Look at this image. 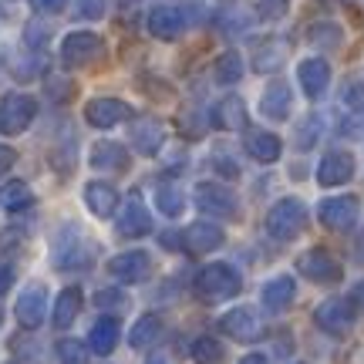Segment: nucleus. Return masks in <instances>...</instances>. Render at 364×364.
Masks as SVG:
<instances>
[{
  "instance_id": "nucleus-30",
  "label": "nucleus",
  "mask_w": 364,
  "mask_h": 364,
  "mask_svg": "<svg viewBox=\"0 0 364 364\" xmlns=\"http://www.w3.org/2000/svg\"><path fill=\"white\" fill-rule=\"evenodd\" d=\"M34 203V193L27 189V182H7L4 189H0V206L7 209V213H21V209H27Z\"/></svg>"
},
{
  "instance_id": "nucleus-3",
  "label": "nucleus",
  "mask_w": 364,
  "mask_h": 364,
  "mask_svg": "<svg viewBox=\"0 0 364 364\" xmlns=\"http://www.w3.org/2000/svg\"><path fill=\"white\" fill-rule=\"evenodd\" d=\"M196 206L206 216H220V220H236L240 216V199L233 189H226L220 182H199L196 186Z\"/></svg>"
},
{
  "instance_id": "nucleus-48",
  "label": "nucleus",
  "mask_w": 364,
  "mask_h": 364,
  "mask_svg": "<svg viewBox=\"0 0 364 364\" xmlns=\"http://www.w3.org/2000/svg\"><path fill=\"white\" fill-rule=\"evenodd\" d=\"M118 4H132V0H118Z\"/></svg>"
},
{
  "instance_id": "nucleus-12",
  "label": "nucleus",
  "mask_w": 364,
  "mask_h": 364,
  "mask_svg": "<svg viewBox=\"0 0 364 364\" xmlns=\"http://www.w3.org/2000/svg\"><path fill=\"white\" fill-rule=\"evenodd\" d=\"M132 115H135L132 105L122 102V98H95V102L85 105V118L95 129H115L118 122H129Z\"/></svg>"
},
{
  "instance_id": "nucleus-49",
  "label": "nucleus",
  "mask_w": 364,
  "mask_h": 364,
  "mask_svg": "<svg viewBox=\"0 0 364 364\" xmlns=\"http://www.w3.org/2000/svg\"><path fill=\"white\" fill-rule=\"evenodd\" d=\"M0 321H4V311H0Z\"/></svg>"
},
{
  "instance_id": "nucleus-28",
  "label": "nucleus",
  "mask_w": 364,
  "mask_h": 364,
  "mask_svg": "<svg viewBox=\"0 0 364 364\" xmlns=\"http://www.w3.org/2000/svg\"><path fill=\"white\" fill-rule=\"evenodd\" d=\"M287 61V41H263L257 44V51H253V68L257 71H277V68Z\"/></svg>"
},
{
  "instance_id": "nucleus-14",
  "label": "nucleus",
  "mask_w": 364,
  "mask_h": 364,
  "mask_svg": "<svg viewBox=\"0 0 364 364\" xmlns=\"http://www.w3.org/2000/svg\"><path fill=\"white\" fill-rule=\"evenodd\" d=\"M145 233H152V216H149V209H145V203L139 196H129L122 213H118V236L139 240Z\"/></svg>"
},
{
  "instance_id": "nucleus-25",
  "label": "nucleus",
  "mask_w": 364,
  "mask_h": 364,
  "mask_svg": "<svg viewBox=\"0 0 364 364\" xmlns=\"http://www.w3.org/2000/svg\"><path fill=\"white\" fill-rule=\"evenodd\" d=\"M247 152L257 162H263V166H270V162H277L280 159V152H284V145H280V139L273 135V132H263V129H250L247 132Z\"/></svg>"
},
{
  "instance_id": "nucleus-33",
  "label": "nucleus",
  "mask_w": 364,
  "mask_h": 364,
  "mask_svg": "<svg viewBox=\"0 0 364 364\" xmlns=\"http://www.w3.org/2000/svg\"><path fill=\"white\" fill-rule=\"evenodd\" d=\"M58 364H88V348L75 338L58 341Z\"/></svg>"
},
{
  "instance_id": "nucleus-8",
  "label": "nucleus",
  "mask_w": 364,
  "mask_h": 364,
  "mask_svg": "<svg viewBox=\"0 0 364 364\" xmlns=\"http://www.w3.org/2000/svg\"><path fill=\"white\" fill-rule=\"evenodd\" d=\"M314 324L321 327L324 334H334V338H341V334H348L354 324V304L351 297H331L324 300L317 311H314Z\"/></svg>"
},
{
  "instance_id": "nucleus-36",
  "label": "nucleus",
  "mask_w": 364,
  "mask_h": 364,
  "mask_svg": "<svg viewBox=\"0 0 364 364\" xmlns=\"http://www.w3.org/2000/svg\"><path fill=\"white\" fill-rule=\"evenodd\" d=\"M220 24L226 34H240V31H247L250 24V14L247 11H240V7H233V4H226L220 14Z\"/></svg>"
},
{
  "instance_id": "nucleus-31",
  "label": "nucleus",
  "mask_w": 364,
  "mask_h": 364,
  "mask_svg": "<svg viewBox=\"0 0 364 364\" xmlns=\"http://www.w3.org/2000/svg\"><path fill=\"white\" fill-rule=\"evenodd\" d=\"M213 75L220 85H236V81L243 78V58L236 51H223L216 58V65H213Z\"/></svg>"
},
{
  "instance_id": "nucleus-16",
  "label": "nucleus",
  "mask_w": 364,
  "mask_h": 364,
  "mask_svg": "<svg viewBox=\"0 0 364 364\" xmlns=\"http://www.w3.org/2000/svg\"><path fill=\"white\" fill-rule=\"evenodd\" d=\"M108 270H112V277H115L118 284H142L145 273H149V257H145L142 250H129V253L112 257Z\"/></svg>"
},
{
  "instance_id": "nucleus-10",
  "label": "nucleus",
  "mask_w": 364,
  "mask_h": 364,
  "mask_svg": "<svg viewBox=\"0 0 364 364\" xmlns=\"http://www.w3.org/2000/svg\"><path fill=\"white\" fill-rule=\"evenodd\" d=\"M220 331L226 338L240 341V344H253V341H260V334H263L260 314L253 311V307H236V311H230L220 321Z\"/></svg>"
},
{
  "instance_id": "nucleus-34",
  "label": "nucleus",
  "mask_w": 364,
  "mask_h": 364,
  "mask_svg": "<svg viewBox=\"0 0 364 364\" xmlns=\"http://www.w3.org/2000/svg\"><path fill=\"white\" fill-rule=\"evenodd\" d=\"M156 203H159V209H162L166 216H172V220H176V216L182 213V206H186V203H182V193L176 189V186H159Z\"/></svg>"
},
{
  "instance_id": "nucleus-47",
  "label": "nucleus",
  "mask_w": 364,
  "mask_h": 364,
  "mask_svg": "<svg viewBox=\"0 0 364 364\" xmlns=\"http://www.w3.org/2000/svg\"><path fill=\"white\" fill-rule=\"evenodd\" d=\"M240 364H267V358H263V354H247Z\"/></svg>"
},
{
  "instance_id": "nucleus-23",
  "label": "nucleus",
  "mask_w": 364,
  "mask_h": 364,
  "mask_svg": "<svg viewBox=\"0 0 364 364\" xmlns=\"http://www.w3.org/2000/svg\"><path fill=\"white\" fill-rule=\"evenodd\" d=\"M162 142H166L162 122H156V118H142V122L132 125V145H135L142 156H156L159 149H162Z\"/></svg>"
},
{
  "instance_id": "nucleus-37",
  "label": "nucleus",
  "mask_w": 364,
  "mask_h": 364,
  "mask_svg": "<svg viewBox=\"0 0 364 364\" xmlns=\"http://www.w3.org/2000/svg\"><path fill=\"white\" fill-rule=\"evenodd\" d=\"M317 132H321V118L311 115L304 125L297 129V149H311L314 142H317Z\"/></svg>"
},
{
  "instance_id": "nucleus-6",
  "label": "nucleus",
  "mask_w": 364,
  "mask_h": 364,
  "mask_svg": "<svg viewBox=\"0 0 364 364\" xmlns=\"http://www.w3.org/2000/svg\"><path fill=\"white\" fill-rule=\"evenodd\" d=\"M105 54V41L91 31H75L68 34L65 44H61V65L65 68H85L91 61H98Z\"/></svg>"
},
{
  "instance_id": "nucleus-21",
  "label": "nucleus",
  "mask_w": 364,
  "mask_h": 364,
  "mask_svg": "<svg viewBox=\"0 0 364 364\" xmlns=\"http://www.w3.org/2000/svg\"><path fill=\"white\" fill-rule=\"evenodd\" d=\"M294 297H297V284H294V277H273L270 284L263 287V294H260V300H263V307L267 311H273V314H280V311H287L290 304H294Z\"/></svg>"
},
{
  "instance_id": "nucleus-26",
  "label": "nucleus",
  "mask_w": 364,
  "mask_h": 364,
  "mask_svg": "<svg viewBox=\"0 0 364 364\" xmlns=\"http://www.w3.org/2000/svg\"><path fill=\"white\" fill-rule=\"evenodd\" d=\"M88 348L98 358H108V354L118 348V321L115 317H98L91 324V334H88Z\"/></svg>"
},
{
  "instance_id": "nucleus-27",
  "label": "nucleus",
  "mask_w": 364,
  "mask_h": 364,
  "mask_svg": "<svg viewBox=\"0 0 364 364\" xmlns=\"http://www.w3.org/2000/svg\"><path fill=\"white\" fill-rule=\"evenodd\" d=\"M81 290L78 287H68V290H61V297H58V304H54V314H51V321L58 331H65V327L75 324V317L81 314Z\"/></svg>"
},
{
  "instance_id": "nucleus-38",
  "label": "nucleus",
  "mask_w": 364,
  "mask_h": 364,
  "mask_svg": "<svg viewBox=\"0 0 364 364\" xmlns=\"http://www.w3.org/2000/svg\"><path fill=\"white\" fill-rule=\"evenodd\" d=\"M98 307H112V311H125L129 307V297L125 294H118V290H102L98 297H95Z\"/></svg>"
},
{
  "instance_id": "nucleus-1",
  "label": "nucleus",
  "mask_w": 364,
  "mask_h": 364,
  "mask_svg": "<svg viewBox=\"0 0 364 364\" xmlns=\"http://www.w3.org/2000/svg\"><path fill=\"white\" fill-rule=\"evenodd\" d=\"M240 287H243V280H240V273H236L230 263H209V267H203L199 277H196V294L203 300H209V304L236 297Z\"/></svg>"
},
{
  "instance_id": "nucleus-9",
  "label": "nucleus",
  "mask_w": 364,
  "mask_h": 364,
  "mask_svg": "<svg viewBox=\"0 0 364 364\" xmlns=\"http://www.w3.org/2000/svg\"><path fill=\"white\" fill-rule=\"evenodd\" d=\"M297 270L307 277V280H314V284H341V277H344V270H341V263L327 253V250H307L304 257L297 260Z\"/></svg>"
},
{
  "instance_id": "nucleus-39",
  "label": "nucleus",
  "mask_w": 364,
  "mask_h": 364,
  "mask_svg": "<svg viewBox=\"0 0 364 364\" xmlns=\"http://www.w3.org/2000/svg\"><path fill=\"white\" fill-rule=\"evenodd\" d=\"M75 14H78V17H85V21H98V17L105 14V0H78Z\"/></svg>"
},
{
  "instance_id": "nucleus-35",
  "label": "nucleus",
  "mask_w": 364,
  "mask_h": 364,
  "mask_svg": "<svg viewBox=\"0 0 364 364\" xmlns=\"http://www.w3.org/2000/svg\"><path fill=\"white\" fill-rule=\"evenodd\" d=\"M307 41L311 44H317V48H338L341 44V27L338 24H314L311 31H307Z\"/></svg>"
},
{
  "instance_id": "nucleus-22",
  "label": "nucleus",
  "mask_w": 364,
  "mask_h": 364,
  "mask_svg": "<svg viewBox=\"0 0 364 364\" xmlns=\"http://www.w3.org/2000/svg\"><path fill=\"white\" fill-rule=\"evenodd\" d=\"M290 105H294V98H290V85H287V81H270L267 91H263V98H260L263 115L273 118V122H284V118L290 115Z\"/></svg>"
},
{
  "instance_id": "nucleus-5",
  "label": "nucleus",
  "mask_w": 364,
  "mask_h": 364,
  "mask_svg": "<svg viewBox=\"0 0 364 364\" xmlns=\"http://www.w3.org/2000/svg\"><path fill=\"white\" fill-rule=\"evenodd\" d=\"M38 115V102L31 95H7L0 98V135H21L31 129Z\"/></svg>"
},
{
  "instance_id": "nucleus-2",
  "label": "nucleus",
  "mask_w": 364,
  "mask_h": 364,
  "mask_svg": "<svg viewBox=\"0 0 364 364\" xmlns=\"http://www.w3.org/2000/svg\"><path fill=\"white\" fill-rule=\"evenodd\" d=\"M304 226H307V206L300 199H280L267 213V233L273 240H280V243L297 240L304 233Z\"/></svg>"
},
{
  "instance_id": "nucleus-13",
  "label": "nucleus",
  "mask_w": 364,
  "mask_h": 364,
  "mask_svg": "<svg viewBox=\"0 0 364 364\" xmlns=\"http://www.w3.org/2000/svg\"><path fill=\"white\" fill-rule=\"evenodd\" d=\"M223 240H226V233H223L216 223H193V226L182 230V250H186V253H196V257L220 250Z\"/></svg>"
},
{
  "instance_id": "nucleus-15",
  "label": "nucleus",
  "mask_w": 364,
  "mask_h": 364,
  "mask_svg": "<svg viewBox=\"0 0 364 364\" xmlns=\"http://www.w3.org/2000/svg\"><path fill=\"white\" fill-rule=\"evenodd\" d=\"M354 176V156L351 152H327L317 166V182L334 189V186H344V182Z\"/></svg>"
},
{
  "instance_id": "nucleus-20",
  "label": "nucleus",
  "mask_w": 364,
  "mask_h": 364,
  "mask_svg": "<svg viewBox=\"0 0 364 364\" xmlns=\"http://www.w3.org/2000/svg\"><path fill=\"white\" fill-rule=\"evenodd\" d=\"M85 206H88L91 216H98V220H108L118 206V193L115 186H108V182H88L85 186Z\"/></svg>"
},
{
  "instance_id": "nucleus-41",
  "label": "nucleus",
  "mask_w": 364,
  "mask_h": 364,
  "mask_svg": "<svg viewBox=\"0 0 364 364\" xmlns=\"http://www.w3.org/2000/svg\"><path fill=\"white\" fill-rule=\"evenodd\" d=\"M31 7L38 14H58L65 11V0H31Z\"/></svg>"
},
{
  "instance_id": "nucleus-7",
  "label": "nucleus",
  "mask_w": 364,
  "mask_h": 364,
  "mask_svg": "<svg viewBox=\"0 0 364 364\" xmlns=\"http://www.w3.org/2000/svg\"><path fill=\"white\" fill-rule=\"evenodd\" d=\"M358 216H361L358 196H334V199H324L317 206V220L324 223L327 230H334V233H348L358 223Z\"/></svg>"
},
{
  "instance_id": "nucleus-4",
  "label": "nucleus",
  "mask_w": 364,
  "mask_h": 364,
  "mask_svg": "<svg viewBox=\"0 0 364 364\" xmlns=\"http://www.w3.org/2000/svg\"><path fill=\"white\" fill-rule=\"evenodd\" d=\"M95 250L81 240L78 226H68L65 233L58 236V243H54V267L58 270H85V267H91V257Z\"/></svg>"
},
{
  "instance_id": "nucleus-29",
  "label": "nucleus",
  "mask_w": 364,
  "mask_h": 364,
  "mask_svg": "<svg viewBox=\"0 0 364 364\" xmlns=\"http://www.w3.org/2000/svg\"><path fill=\"white\" fill-rule=\"evenodd\" d=\"M162 331H166L162 317H159V314H145L142 321L132 327V338H129L132 348H139V351H142V348H152V344L162 338Z\"/></svg>"
},
{
  "instance_id": "nucleus-46",
  "label": "nucleus",
  "mask_w": 364,
  "mask_h": 364,
  "mask_svg": "<svg viewBox=\"0 0 364 364\" xmlns=\"http://www.w3.org/2000/svg\"><path fill=\"white\" fill-rule=\"evenodd\" d=\"M351 304H354V311H364V284H358L351 290Z\"/></svg>"
},
{
  "instance_id": "nucleus-18",
  "label": "nucleus",
  "mask_w": 364,
  "mask_h": 364,
  "mask_svg": "<svg viewBox=\"0 0 364 364\" xmlns=\"http://www.w3.org/2000/svg\"><path fill=\"white\" fill-rule=\"evenodd\" d=\"M297 81L307 98H321L327 91V85H331V68H327L324 58H307L297 68Z\"/></svg>"
},
{
  "instance_id": "nucleus-17",
  "label": "nucleus",
  "mask_w": 364,
  "mask_h": 364,
  "mask_svg": "<svg viewBox=\"0 0 364 364\" xmlns=\"http://www.w3.org/2000/svg\"><path fill=\"white\" fill-rule=\"evenodd\" d=\"M209 122L223 132H240L247 129V105L243 98H236V95H226L223 102L213 105V112H209Z\"/></svg>"
},
{
  "instance_id": "nucleus-42",
  "label": "nucleus",
  "mask_w": 364,
  "mask_h": 364,
  "mask_svg": "<svg viewBox=\"0 0 364 364\" xmlns=\"http://www.w3.org/2000/svg\"><path fill=\"white\" fill-rule=\"evenodd\" d=\"M44 38H48V27L27 24V44H31V48H41V44H44Z\"/></svg>"
},
{
  "instance_id": "nucleus-11",
  "label": "nucleus",
  "mask_w": 364,
  "mask_h": 364,
  "mask_svg": "<svg viewBox=\"0 0 364 364\" xmlns=\"http://www.w3.org/2000/svg\"><path fill=\"white\" fill-rule=\"evenodd\" d=\"M14 317H17V324L27 327V331H38L44 324V317H48V290L44 287H27L24 294L17 297L14 304Z\"/></svg>"
},
{
  "instance_id": "nucleus-32",
  "label": "nucleus",
  "mask_w": 364,
  "mask_h": 364,
  "mask_svg": "<svg viewBox=\"0 0 364 364\" xmlns=\"http://www.w3.org/2000/svg\"><path fill=\"white\" fill-rule=\"evenodd\" d=\"M226 351L216 338H196L193 341V361L196 364H223Z\"/></svg>"
},
{
  "instance_id": "nucleus-24",
  "label": "nucleus",
  "mask_w": 364,
  "mask_h": 364,
  "mask_svg": "<svg viewBox=\"0 0 364 364\" xmlns=\"http://www.w3.org/2000/svg\"><path fill=\"white\" fill-rule=\"evenodd\" d=\"M91 169H98V172H125L129 169V152H125L118 142L91 145Z\"/></svg>"
},
{
  "instance_id": "nucleus-43",
  "label": "nucleus",
  "mask_w": 364,
  "mask_h": 364,
  "mask_svg": "<svg viewBox=\"0 0 364 364\" xmlns=\"http://www.w3.org/2000/svg\"><path fill=\"white\" fill-rule=\"evenodd\" d=\"M14 162H17V152H14L11 145H0V176H7Z\"/></svg>"
},
{
  "instance_id": "nucleus-45",
  "label": "nucleus",
  "mask_w": 364,
  "mask_h": 364,
  "mask_svg": "<svg viewBox=\"0 0 364 364\" xmlns=\"http://www.w3.org/2000/svg\"><path fill=\"white\" fill-rule=\"evenodd\" d=\"M216 169H220L223 176H230V179H236V176H240V169H236L230 159H216Z\"/></svg>"
},
{
  "instance_id": "nucleus-44",
  "label": "nucleus",
  "mask_w": 364,
  "mask_h": 364,
  "mask_svg": "<svg viewBox=\"0 0 364 364\" xmlns=\"http://www.w3.org/2000/svg\"><path fill=\"white\" fill-rule=\"evenodd\" d=\"M14 284V267L11 263H0V294H7Z\"/></svg>"
},
{
  "instance_id": "nucleus-40",
  "label": "nucleus",
  "mask_w": 364,
  "mask_h": 364,
  "mask_svg": "<svg viewBox=\"0 0 364 364\" xmlns=\"http://www.w3.org/2000/svg\"><path fill=\"white\" fill-rule=\"evenodd\" d=\"M287 14V0H260V17L263 21H277Z\"/></svg>"
},
{
  "instance_id": "nucleus-19",
  "label": "nucleus",
  "mask_w": 364,
  "mask_h": 364,
  "mask_svg": "<svg viewBox=\"0 0 364 364\" xmlns=\"http://www.w3.org/2000/svg\"><path fill=\"white\" fill-rule=\"evenodd\" d=\"M186 31V17L179 7H152L149 11V34L159 41H176Z\"/></svg>"
}]
</instances>
